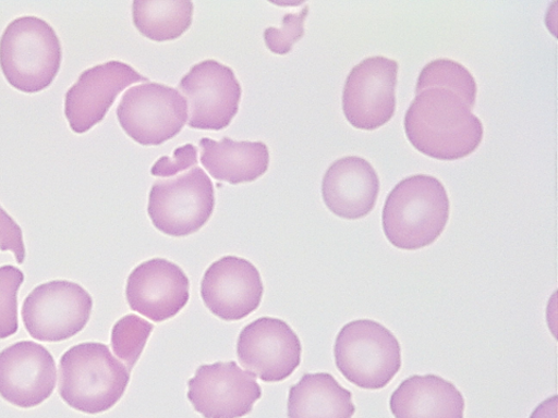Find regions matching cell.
<instances>
[{"mask_svg":"<svg viewBox=\"0 0 558 418\" xmlns=\"http://www.w3.org/2000/svg\"><path fill=\"white\" fill-rule=\"evenodd\" d=\"M194 17V3L184 0H135L133 23L146 38L157 41L177 40L189 29Z\"/></svg>","mask_w":558,"mask_h":418,"instance_id":"cell-21","label":"cell"},{"mask_svg":"<svg viewBox=\"0 0 558 418\" xmlns=\"http://www.w3.org/2000/svg\"><path fill=\"white\" fill-rule=\"evenodd\" d=\"M54 357L40 344L22 341L0 353V396L15 407H38L57 386Z\"/></svg>","mask_w":558,"mask_h":418,"instance_id":"cell-14","label":"cell"},{"mask_svg":"<svg viewBox=\"0 0 558 418\" xmlns=\"http://www.w3.org/2000/svg\"><path fill=\"white\" fill-rule=\"evenodd\" d=\"M153 330L151 323L134 314H130L114 324L111 334L113 353L124 361L131 372L142 357Z\"/></svg>","mask_w":558,"mask_h":418,"instance_id":"cell-23","label":"cell"},{"mask_svg":"<svg viewBox=\"0 0 558 418\" xmlns=\"http://www.w3.org/2000/svg\"><path fill=\"white\" fill-rule=\"evenodd\" d=\"M353 394L329 373H305L290 389L289 418H353Z\"/></svg>","mask_w":558,"mask_h":418,"instance_id":"cell-20","label":"cell"},{"mask_svg":"<svg viewBox=\"0 0 558 418\" xmlns=\"http://www.w3.org/2000/svg\"><path fill=\"white\" fill-rule=\"evenodd\" d=\"M203 167L211 176L232 185L251 183L268 171L270 155L264 143H235L223 137L220 143L201 139Z\"/></svg>","mask_w":558,"mask_h":418,"instance_id":"cell-19","label":"cell"},{"mask_svg":"<svg viewBox=\"0 0 558 418\" xmlns=\"http://www.w3.org/2000/svg\"><path fill=\"white\" fill-rule=\"evenodd\" d=\"M201 292L214 316L223 321H239L259 307L265 287L250 260L226 256L206 270Z\"/></svg>","mask_w":558,"mask_h":418,"instance_id":"cell-15","label":"cell"},{"mask_svg":"<svg viewBox=\"0 0 558 418\" xmlns=\"http://www.w3.org/2000/svg\"><path fill=\"white\" fill-rule=\"evenodd\" d=\"M430 87H441L459 95L471 109L477 96L476 79L461 63L448 59L434 60L418 75L415 94Z\"/></svg>","mask_w":558,"mask_h":418,"instance_id":"cell-22","label":"cell"},{"mask_svg":"<svg viewBox=\"0 0 558 418\" xmlns=\"http://www.w3.org/2000/svg\"><path fill=\"white\" fill-rule=\"evenodd\" d=\"M187 386L191 405L205 418H241L262 396L255 378L235 361L202 365Z\"/></svg>","mask_w":558,"mask_h":418,"instance_id":"cell-12","label":"cell"},{"mask_svg":"<svg viewBox=\"0 0 558 418\" xmlns=\"http://www.w3.org/2000/svg\"><path fill=\"white\" fill-rule=\"evenodd\" d=\"M558 397L554 395L536 407L530 418H557Z\"/></svg>","mask_w":558,"mask_h":418,"instance_id":"cell-28","label":"cell"},{"mask_svg":"<svg viewBox=\"0 0 558 418\" xmlns=\"http://www.w3.org/2000/svg\"><path fill=\"white\" fill-rule=\"evenodd\" d=\"M148 82L130 64L110 61L85 70L65 95L70 128L86 133L104 120L116 98L132 84Z\"/></svg>","mask_w":558,"mask_h":418,"instance_id":"cell-13","label":"cell"},{"mask_svg":"<svg viewBox=\"0 0 558 418\" xmlns=\"http://www.w3.org/2000/svg\"><path fill=\"white\" fill-rule=\"evenodd\" d=\"M117 116L122 130L135 143L160 146L185 126L187 104L177 89L147 82L131 87L122 96Z\"/></svg>","mask_w":558,"mask_h":418,"instance_id":"cell-7","label":"cell"},{"mask_svg":"<svg viewBox=\"0 0 558 418\" xmlns=\"http://www.w3.org/2000/svg\"><path fill=\"white\" fill-rule=\"evenodd\" d=\"M198 163V149L192 145H185L173 152L172 159L162 156L151 168L155 177H171L181 171L196 167Z\"/></svg>","mask_w":558,"mask_h":418,"instance_id":"cell-26","label":"cell"},{"mask_svg":"<svg viewBox=\"0 0 558 418\" xmlns=\"http://www.w3.org/2000/svg\"><path fill=\"white\" fill-rule=\"evenodd\" d=\"M449 212L444 184L428 174H414L390 192L383 209L384 234L398 249H422L441 236Z\"/></svg>","mask_w":558,"mask_h":418,"instance_id":"cell-2","label":"cell"},{"mask_svg":"<svg viewBox=\"0 0 558 418\" xmlns=\"http://www.w3.org/2000/svg\"><path fill=\"white\" fill-rule=\"evenodd\" d=\"M130 379L131 371L101 343L70 347L60 360V395L69 407L85 414L112 409L124 396Z\"/></svg>","mask_w":558,"mask_h":418,"instance_id":"cell-3","label":"cell"},{"mask_svg":"<svg viewBox=\"0 0 558 418\" xmlns=\"http://www.w3.org/2000/svg\"><path fill=\"white\" fill-rule=\"evenodd\" d=\"M179 89L189 103L187 125L203 131H221L239 111L242 89L233 70L215 60L191 67Z\"/></svg>","mask_w":558,"mask_h":418,"instance_id":"cell-9","label":"cell"},{"mask_svg":"<svg viewBox=\"0 0 558 418\" xmlns=\"http://www.w3.org/2000/svg\"><path fill=\"white\" fill-rule=\"evenodd\" d=\"M61 62L59 35L41 17H16L0 38V67L16 90L37 94L47 89Z\"/></svg>","mask_w":558,"mask_h":418,"instance_id":"cell-4","label":"cell"},{"mask_svg":"<svg viewBox=\"0 0 558 418\" xmlns=\"http://www.w3.org/2000/svg\"><path fill=\"white\" fill-rule=\"evenodd\" d=\"M25 281L24 273L12 266L0 268V340L17 331L16 294Z\"/></svg>","mask_w":558,"mask_h":418,"instance_id":"cell-24","label":"cell"},{"mask_svg":"<svg viewBox=\"0 0 558 418\" xmlns=\"http://www.w3.org/2000/svg\"><path fill=\"white\" fill-rule=\"evenodd\" d=\"M342 376L362 390L387 388L401 368V347L391 331L373 320H356L340 330L335 345Z\"/></svg>","mask_w":558,"mask_h":418,"instance_id":"cell-5","label":"cell"},{"mask_svg":"<svg viewBox=\"0 0 558 418\" xmlns=\"http://www.w3.org/2000/svg\"><path fill=\"white\" fill-rule=\"evenodd\" d=\"M398 62L384 57L368 58L349 73L343 95V113L363 131L386 125L396 112Z\"/></svg>","mask_w":558,"mask_h":418,"instance_id":"cell-10","label":"cell"},{"mask_svg":"<svg viewBox=\"0 0 558 418\" xmlns=\"http://www.w3.org/2000/svg\"><path fill=\"white\" fill-rule=\"evenodd\" d=\"M374 167L359 156H347L331 164L323 180V198L331 213L347 220L373 212L379 194Z\"/></svg>","mask_w":558,"mask_h":418,"instance_id":"cell-17","label":"cell"},{"mask_svg":"<svg viewBox=\"0 0 558 418\" xmlns=\"http://www.w3.org/2000/svg\"><path fill=\"white\" fill-rule=\"evenodd\" d=\"M0 250L12 251L17 265H23L26 250L23 237V231L0 206Z\"/></svg>","mask_w":558,"mask_h":418,"instance_id":"cell-27","label":"cell"},{"mask_svg":"<svg viewBox=\"0 0 558 418\" xmlns=\"http://www.w3.org/2000/svg\"><path fill=\"white\" fill-rule=\"evenodd\" d=\"M410 143L436 160L453 161L473 153L482 143V121L456 93L441 87L417 93L405 114Z\"/></svg>","mask_w":558,"mask_h":418,"instance_id":"cell-1","label":"cell"},{"mask_svg":"<svg viewBox=\"0 0 558 418\" xmlns=\"http://www.w3.org/2000/svg\"><path fill=\"white\" fill-rule=\"evenodd\" d=\"M189 298L187 275L179 266L163 258L145 261L128 279L130 307L157 323L177 317Z\"/></svg>","mask_w":558,"mask_h":418,"instance_id":"cell-16","label":"cell"},{"mask_svg":"<svg viewBox=\"0 0 558 418\" xmlns=\"http://www.w3.org/2000/svg\"><path fill=\"white\" fill-rule=\"evenodd\" d=\"M395 418H464L465 401L453 383L441 377L413 376L390 398Z\"/></svg>","mask_w":558,"mask_h":418,"instance_id":"cell-18","label":"cell"},{"mask_svg":"<svg viewBox=\"0 0 558 418\" xmlns=\"http://www.w3.org/2000/svg\"><path fill=\"white\" fill-rule=\"evenodd\" d=\"M215 186L205 171L194 168L179 177L157 181L149 194L148 216L166 235L195 234L215 211Z\"/></svg>","mask_w":558,"mask_h":418,"instance_id":"cell-6","label":"cell"},{"mask_svg":"<svg viewBox=\"0 0 558 418\" xmlns=\"http://www.w3.org/2000/svg\"><path fill=\"white\" fill-rule=\"evenodd\" d=\"M308 12V5H306L299 13H288L283 16L281 27H269L265 30L266 45L274 54H289L293 45L304 37V24Z\"/></svg>","mask_w":558,"mask_h":418,"instance_id":"cell-25","label":"cell"},{"mask_svg":"<svg viewBox=\"0 0 558 418\" xmlns=\"http://www.w3.org/2000/svg\"><path fill=\"white\" fill-rule=\"evenodd\" d=\"M236 353L244 370L265 382L288 379L302 361V343L283 320L260 318L241 330Z\"/></svg>","mask_w":558,"mask_h":418,"instance_id":"cell-11","label":"cell"},{"mask_svg":"<svg viewBox=\"0 0 558 418\" xmlns=\"http://www.w3.org/2000/svg\"><path fill=\"white\" fill-rule=\"evenodd\" d=\"M92 295L81 285L54 281L35 287L24 302L22 317L28 334L40 342L74 337L89 322Z\"/></svg>","mask_w":558,"mask_h":418,"instance_id":"cell-8","label":"cell"}]
</instances>
